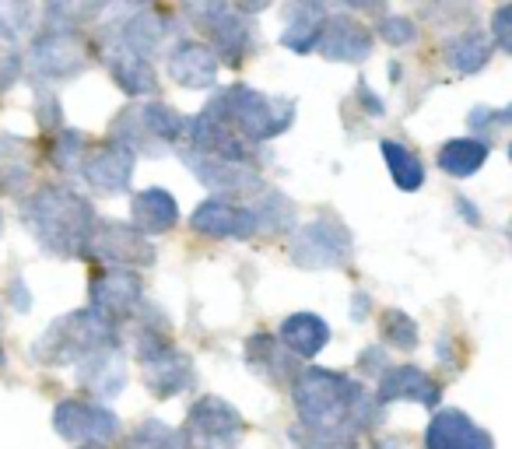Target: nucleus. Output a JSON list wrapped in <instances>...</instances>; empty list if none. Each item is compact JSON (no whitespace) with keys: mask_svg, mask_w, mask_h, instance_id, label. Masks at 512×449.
Wrapping results in <instances>:
<instances>
[{"mask_svg":"<svg viewBox=\"0 0 512 449\" xmlns=\"http://www.w3.org/2000/svg\"><path fill=\"white\" fill-rule=\"evenodd\" d=\"M292 404L302 428L351 439L372 432L386 418V407L369 386L323 365L299 369V376L292 379Z\"/></svg>","mask_w":512,"mask_h":449,"instance_id":"nucleus-1","label":"nucleus"},{"mask_svg":"<svg viewBox=\"0 0 512 449\" xmlns=\"http://www.w3.org/2000/svg\"><path fill=\"white\" fill-rule=\"evenodd\" d=\"M22 221L29 236L43 246L50 257L74 260L85 257L88 236L95 229V207L67 183H43L25 193Z\"/></svg>","mask_w":512,"mask_h":449,"instance_id":"nucleus-2","label":"nucleus"},{"mask_svg":"<svg viewBox=\"0 0 512 449\" xmlns=\"http://www.w3.org/2000/svg\"><path fill=\"white\" fill-rule=\"evenodd\" d=\"M134 358L144 372V386L151 397L169 400L186 393L197 376H193V362L186 351L176 348V341L169 337V323L155 306H141L134 320Z\"/></svg>","mask_w":512,"mask_h":449,"instance_id":"nucleus-3","label":"nucleus"},{"mask_svg":"<svg viewBox=\"0 0 512 449\" xmlns=\"http://www.w3.org/2000/svg\"><path fill=\"white\" fill-rule=\"evenodd\" d=\"M120 344V327L102 320L92 309H74V313L53 320L32 344V362L46 369H64V365H81L95 351Z\"/></svg>","mask_w":512,"mask_h":449,"instance_id":"nucleus-4","label":"nucleus"},{"mask_svg":"<svg viewBox=\"0 0 512 449\" xmlns=\"http://www.w3.org/2000/svg\"><path fill=\"white\" fill-rule=\"evenodd\" d=\"M214 99L228 127L246 144H267L295 127V99H285V95H267L253 85H228Z\"/></svg>","mask_w":512,"mask_h":449,"instance_id":"nucleus-5","label":"nucleus"},{"mask_svg":"<svg viewBox=\"0 0 512 449\" xmlns=\"http://www.w3.org/2000/svg\"><path fill=\"white\" fill-rule=\"evenodd\" d=\"M95 46L81 29H46L29 46V71L39 81H74L92 67Z\"/></svg>","mask_w":512,"mask_h":449,"instance_id":"nucleus-6","label":"nucleus"},{"mask_svg":"<svg viewBox=\"0 0 512 449\" xmlns=\"http://www.w3.org/2000/svg\"><path fill=\"white\" fill-rule=\"evenodd\" d=\"M242 439H246V418L239 414V407L214 393L193 400L183 428H179L183 449H239Z\"/></svg>","mask_w":512,"mask_h":449,"instance_id":"nucleus-7","label":"nucleus"},{"mask_svg":"<svg viewBox=\"0 0 512 449\" xmlns=\"http://www.w3.org/2000/svg\"><path fill=\"white\" fill-rule=\"evenodd\" d=\"M351 232L344 229V221L337 218H313L306 225H295L292 229V264L302 271H337L351 260Z\"/></svg>","mask_w":512,"mask_h":449,"instance_id":"nucleus-8","label":"nucleus"},{"mask_svg":"<svg viewBox=\"0 0 512 449\" xmlns=\"http://www.w3.org/2000/svg\"><path fill=\"white\" fill-rule=\"evenodd\" d=\"M141 306H144V281L137 271L106 267V271H95L92 281H88V309L99 313L102 320H109L113 327L130 323Z\"/></svg>","mask_w":512,"mask_h":449,"instance_id":"nucleus-9","label":"nucleus"},{"mask_svg":"<svg viewBox=\"0 0 512 449\" xmlns=\"http://www.w3.org/2000/svg\"><path fill=\"white\" fill-rule=\"evenodd\" d=\"M85 257L99 260V264L109 267H151L155 264V246L144 236L137 225H127V221H95L92 236H88Z\"/></svg>","mask_w":512,"mask_h":449,"instance_id":"nucleus-10","label":"nucleus"},{"mask_svg":"<svg viewBox=\"0 0 512 449\" xmlns=\"http://www.w3.org/2000/svg\"><path fill=\"white\" fill-rule=\"evenodd\" d=\"M53 432L74 446H109L120 435V418L95 400L67 397L53 407Z\"/></svg>","mask_w":512,"mask_h":449,"instance_id":"nucleus-11","label":"nucleus"},{"mask_svg":"<svg viewBox=\"0 0 512 449\" xmlns=\"http://www.w3.org/2000/svg\"><path fill=\"white\" fill-rule=\"evenodd\" d=\"M186 141H190V148L200 151V155L225 158V162H235V165H256L253 148L228 127L218 99H211L197 116H193L190 127H186Z\"/></svg>","mask_w":512,"mask_h":449,"instance_id":"nucleus-12","label":"nucleus"},{"mask_svg":"<svg viewBox=\"0 0 512 449\" xmlns=\"http://www.w3.org/2000/svg\"><path fill=\"white\" fill-rule=\"evenodd\" d=\"M183 162L193 172V179H200L207 190L221 193V197H249V193L264 190V176L256 165H235L225 158L200 155L193 148H183Z\"/></svg>","mask_w":512,"mask_h":449,"instance_id":"nucleus-13","label":"nucleus"},{"mask_svg":"<svg viewBox=\"0 0 512 449\" xmlns=\"http://www.w3.org/2000/svg\"><path fill=\"white\" fill-rule=\"evenodd\" d=\"M134 162L123 144L116 141H102V144H88L85 155L78 162V172L92 190L99 193H123L134 183Z\"/></svg>","mask_w":512,"mask_h":449,"instance_id":"nucleus-14","label":"nucleus"},{"mask_svg":"<svg viewBox=\"0 0 512 449\" xmlns=\"http://www.w3.org/2000/svg\"><path fill=\"white\" fill-rule=\"evenodd\" d=\"M372 43H376V36L369 25H362L351 15H330L323 18L320 39L313 50L330 64H365L372 57Z\"/></svg>","mask_w":512,"mask_h":449,"instance_id":"nucleus-15","label":"nucleus"},{"mask_svg":"<svg viewBox=\"0 0 512 449\" xmlns=\"http://www.w3.org/2000/svg\"><path fill=\"white\" fill-rule=\"evenodd\" d=\"M200 29H207V39H211V53L218 57V64L228 67H242L249 60V53L256 50V32L249 25L246 15L225 4L221 11H214L207 22H200Z\"/></svg>","mask_w":512,"mask_h":449,"instance_id":"nucleus-16","label":"nucleus"},{"mask_svg":"<svg viewBox=\"0 0 512 449\" xmlns=\"http://www.w3.org/2000/svg\"><path fill=\"white\" fill-rule=\"evenodd\" d=\"M190 229L207 239H232V243H242V239L256 236V218H253V207L214 197L193 207Z\"/></svg>","mask_w":512,"mask_h":449,"instance_id":"nucleus-17","label":"nucleus"},{"mask_svg":"<svg viewBox=\"0 0 512 449\" xmlns=\"http://www.w3.org/2000/svg\"><path fill=\"white\" fill-rule=\"evenodd\" d=\"M169 78L176 81L186 92H207V88L218 85V57L211 53V46L200 43V39H179L169 46Z\"/></svg>","mask_w":512,"mask_h":449,"instance_id":"nucleus-18","label":"nucleus"},{"mask_svg":"<svg viewBox=\"0 0 512 449\" xmlns=\"http://www.w3.org/2000/svg\"><path fill=\"white\" fill-rule=\"evenodd\" d=\"M376 400L383 407L397 404V400H407V404H421V407H439L442 386H439V379L428 376L421 365H390V369L379 376Z\"/></svg>","mask_w":512,"mask_h":449,"instance_id":"nucleus-19","label":"nucleus"},{"mask_svg":"<svg viewBox=\"0 0 512 449\" xmlns=\"http://www.w3.org/2000/svg\"><path fill=\"white\" fill-rule=\"evenodd\" d=\"M99 57H102V64L109 67V74H113L116 88H120L123 95H130V99H148V95L158 92L155 64L137 57V53H130L127 46H120L113 36L102 39Z\"/></svg>","mask_w":512,"mask_h":449,"instance_id":"nucleus-20","label":"nucleus"},{"mask_svg":"<svg viewBox=\"0 0 512 449\" xmlns=\"http://www.w3.org/2000/svg\"><path fill=\"white\" fill-rule=\"evenodd\" d=\"M425 449H495L488 428H481L467 411H435L425 428Z\"/></svg>","mask_w":512,"mask_h":449,"instance_id":"nucleus-21","label":"nucleus"},{"mask_svg":"<svg viewBox=\"0 0 512 449\" xmlns=\"http://www.w3.org/2000/svg\"><path fill=\"white\" fill-rule=\"evenodd\" d=\"M109 36L120 46H127L130 53H137V57L151 60L165 46V39L172 36V15L165 8H158V4L155 8H137L134 15L123 25H116Z\"/></svg>","mask_w":512,"mask_h":449,"instance_id":"nucleus-22","label":"nucleus"},{"mask_svg":"<svg viewBox=\"0 0 512 449\" xmlns=\"http://www.w3.org/2000/svg\"><path fill=\"white\" fill-rule=\"evenodd\" d=\"M246 365L253 376H260L271 386H288L299 376V358L285 348L274 334H253L246 341Z\"/></svg>","mask_w":512,"mask_h":449,"instance_id":"nucleus-23","label":"nucleus"},{"mask_svg":"<svg viewBox=\"0 0 512 449\" xmlns=\"http://www.w3.org/2000/svg\"><path fill=\"white\" fill-rule=\"evenodd\" d=\"M78 369V379L92 397H102V400H113L127 390V362H123V348L113 344V348H102L95 351L92 358H85Z\"/></svg>","mask_w":512,"mask_h":449,"instance_id":"nucleus-24","label":"nucleus"},{"mask_svg":"<svg viewBox=\"0 0 512 449\" xmlns=\"http://www.w3.org/2000/svg\"><path fill=\"white\" fill-rule=\"evenodd\" d=\"M130 214H134V225L144 232V236H162V232H169L179 225L176 197H172L169 190H162V186H148V190L134 193Z\"/></svg>","mask_w":512,"mask_h":449,"instance_id":"nucleus-25","label":"nucleus"},{"mask_svg":"<svg viewBox=\"0 0 512 449\" xmlns=\"http://www.w3.org/2000/svg\"><path fill=\"white\" fill-rule=\"evenodd\" d=\"M278 341L302 362V358L323 355V348L330 344V327H327V320L316 313H292L281 320Z\"/></svg>","mask_w":512,"mask_h":449,"instance_id":"nucleus-26","label":"nucleus"},{"mask_svg":"<svg viewBox=\"0 0 512 449\" xmlns=\"http://www.w3.org/2000/svg\"><path fill=\"white\" fill-rule=\"evenodd\" d=\"M36 169V151L22 137H0V193L25 197Z\"/></svg>","mask_w":512,"mask_h":449,"instance_id":"nucleus-27","label":"nucleus"},{"mask_svg":"<svg viewBox=\"0 0 512 449\" xmlns=\"http://www.w3.org/2000/svg\"><path fill=\"white\" fill-rule=\"evenodd\" d=\"M323 8L320 0H295L292 8L285 15V32H281V46L299 57L313 53L316 39H320V29H323Z\"/></svg>","mask_w":512,"mask_h":449,"instance_id":"nucleus-28","label":"nucleus"},{"mask_svg":"<svg viewBox=\"0 0 512 449\" xmlns=\"http://www.w3.org/2000/svg\"><path fill=\"white\" fill-rule=\"evenodd\" d=\"M488 158H491L488 137H453V141H446L439 148L435 165L453 179H470Z\"/></svg>","mask_w":512,"mask_h":449,"instance_id":"nucleus-29","label":"nucleus"},{"mask_svg":"<svg viewBox=\"0 0 512 449\" xmlns=\"http://www.w3.org/2000/svg\"><path fill=\"white\" fill-rule=\"evenodd\" d=\"M442 57H446V67L456 74H477L488 67L491 60V39L488 32L481 29H463L456 36L446 39L442 46Z\"/></svg>","mask_w":512,"mask_h":449,"instance_id":"nucleus-30","label":"nucleus"},{"mask_svg":"<svg viewBox=\"0 0 512 449\" xmlns=\"http://www.w3.org/2000/svg\"><path fill=\"white\" fill-rule=\"evenodd\" d=\"M109 141H116V144H123V148L130 151L134 158H141V155H148V158H158V155H165V148L155 141V137L144 130V123H141V113H137V106H127V109H120V116H113V123H109Z\"/></svg>","mask_w":512,"mask_h":449,"instance_id":"nucleus-31","label":"nucleus"},{"mask_svg":"<svg viewBox=\"0 0 512 449\" xmlns=\"http://www.w3.org/2000/svg\"><path fill=\"white\" fill-rule=\"evenodd\" d=\"M137 113H141L144 130H148L165 151L176 148L186 137V127H190V120H186L179 109L165 106V102H144V106H137Z\"/></svg>","mask_w":512,"mask_h":449,"instance_id":"nucleus-32","label":"nucleus"},{"mask_svg":"<svg viewBox=\"0 0 512 449\" xmlns=\"http://www.w3.org/2000/svg\"><path fill=\"white\" fill-rule=\"evenodd\" d=\"M256 207V232H267V236H278V232H292L295 229V204L278 190H260L253 193Z\"/></svg>","mask_w":512,"mask_h":449,"instance_id":"nucleus-33","label":"nucleus"},{"mask_svg":"<svg viewBox=\"0 0 512 449\" xmlns=\"http://www.w3.org/2000/svg\"><path fill=\"white\" fill-rule=\"evenodd\" d=\"M383 158H386V169H390V179L400 186L404 193H414L425 186V162L414 155L407 144L400 141H383Z\"/></svg>","mask_w":512,"mask_h":449,"instance_id":"nucleus-34","label":"nucleus"},{"mask_svg":"<svg viewBox=\"0 0 512 449\" xmlns=\"http://www.w3.org/2000/svg\"><path fill=\"white\" fill-rule=\"evenodd\" d=\"M109 8V0H46L50 29H81Z\"/></svg>","mask_w":512,"mask_h":449,"instance_id":"nucleus-35","label":"nucleus"},{"mask_svg":"<svg viewBox=\"0 0 512 449\" xmlns=\"http://www.w3.org/2000/svg\"><path fill=\"white\" fill-rule=\"evenodd\" d=\"M379 337H383V344L393 351H414L421 344L418 323H414V316L404 313V309H383V316H379Z\"/></svg>","mask_w":512,"mask_h":449,"instance_id":"nucleus-36","label":"nucleus"},{"mask_svg":"<svg viewBox=\"0 0 512 449\" xmlns=\"http://www.w3.org/2000/svg\"><path fill=\"white\" fill-rule=\"evenodd\" d=\"M36 25V0H0V43L15 46Z\"/></svg>","mask_w":512,"mask_h":449,"instance_id":"nucleus-37","label":"nucleus"},{"mask_svg":"<svg viewBox=\"0 0 512 449\" xmlns=\"http://www.w3.org/2000/svg\"><path fill=\"white\" fill-rule=\"evenodd\" d=\"M120 449H183V446H179L176 428H169L158 418H148V421H141L127 439H123Z\"/></svg>","mask_w":512,"mask_h":449,"instance_id":"nucleus-38","label":"nucleus"},{"mask_svg":"<svg viewBox=\"0 0 512 449\" xmlns=\"http://www.w3.org/2000/svg\"><path fill=\"white\" fill-rule=\"evenodd\" d=\"M85 148H88V137L81 134V130L60 127L57 137L50 141V162H53V169H60V172L78 169V162H81V155H85Z\"/></svg>","mask_w":512,"mask_h":449,"instance_id":"nucleus-39","label":"nucleus"},{"mask_svg":"<svg viewBox=\"0 0 512 449\" xmlns=\"http://www.w3.org/2000/svg\"><path fill=\"white\" fill-rule=\"evenodd\" d=\"M376 36L393 50H404V46L418 43V22L407 15H383L376 25Z\"/></svg>","mask_w":512,"mask_h":449,"instance_id":"nucleus-40","label":"nucleus"},{"mask_svg":"<svg viewBox=\"0 0 512 449\" xmlns=\"http://www.w3.org/2000/svg\"><path fill=\"white\" fill-rule=\"evenodd\" d=\"M288 439L295 442V449H358V442L351 439V435L309 432V428H302V425L288 428Z\"/></svg>","mask_w":512,"mask_h":449,"instance_id":"nucleus-41","label":"nucleus"},{"mask_svg":"<svg viewBox=\"0 0 512 449\" xmlns=\"http://www.w3.org/2000/svg\"><path fill=\"white\" fill-rule=\"evenodd\" d=\"M32 99H36V123H39V127H43V130H60V127H64V106H60L57 92H53L50 85H36Z\"/></svg>","mask_w":512,"mask_h":449,"instance_id":"nucleus-42","label":"nucleus"},{"mask_svg":"<svg viewBox=\"0 0 512 449\" xmlns=\"http://www.w3.org/2000/svg\"><path fill=\"white\" fill-rule=\"evenodd\" d=\"M488 39H491V46H498L502 53H512V4H498L495 8Z\"/></svg>","mask_w":512,"mask_h":449,"instance_id":"nucleus-43","label":"nucleus"},{"mask_svg":"<svg viewBox=\"0 0 512 449\" xmlns=\"http://www.w3.org/2000/svg\"><path fill=\"white\" fill-rule=\"evenodd\" d=\"M18 78H22V53L11 43H0V92L15 88Z\"/></svg>","mask_w":512,"mask_h":449,"instance_id":"nucleus-44","label":"nucleus"},{"mask_svg":"<svg viewBox=\"0 0 512 449\" xmlns=\"http://www.w3.org/2000/svg\"><path fill=\"white\" fill-rule=\"evenodd\" d=\"M512 120V109H488V106H477L474 113L467 116V123L474 130H484V137H488V130H505Z\"/></svg>","mask_w":512,"mask_h":449,"instance_id":"nucleus-45","label":"nucleus"},{"mask_svg":"<svg viewBox=\"0 0 512 449\" xmlns=\"http://www.w3.org/2000/svg\"><path fill=\"white\" fill-rule=\"evenodd\" d=\"M4 299H8V309H15V313H29V309H32V292H29V285H25L22 278L8 281V292H4Z\"/></svg>","mask_w":512,"mask_h":449,"instance_id":"nucleus-46","label":"nucleus"},{"mask_svg":"<svg viewBox=\"0 0 512 449\" xmlns=\"http://www.w3.org/2000/svg\"><path fill=\"white\" fill-rule=\"evenodd\" d=\"M390 369V362H386V351L379 348H365L362 355H358V372H365V376H369V372H376V376H383V372Z\"/></svg>","mask_w":512,"mask_h":449,"instance_id":"nucleus-47","label":"nucleus"},{"mask_svg":"<svg viewBox=\"0 0 512 449\" xmlns=\"http://www.w3.org/2000/svg\"><path fill=\"white\" fill-rule=\"evenodd\" d=\"M358 99H362V106L369 109L372 116H383L386 113L383 99H379L376 92H369V81H358Z\"/></svg>","mask_w":512,"mask_h":449,"instance_id":"nucleus-48","label":"nucleus"},{"mask_svg":"<svg viewBox=\"0 0 512 449\" xmlns=\"http://www.w3.org/2000/svg\"><path fill=\"white\" fill-rule=\"evenodd\" d=\"M453 207H456V214H460V218L467 221L470 229H481V221H484V218H481V211H477V207L470 204L467 197H456V204H453Z\"/></svg>","mask_w":512,"mask_h":449,"instance_id":"nucleus-49","label":"nucleus"},{"mask_svg":"<svg viewBox=\"0 0 512 449\" xmlns=\"http://www.w3.org/2000/svg\"><path fill=\"white\" fill-rule=\"evenodd\" d=\"M337 4L351 11H365V15H383L386 11V0H337Z\"/></svg>","mask_w":512,"mask_h":449,"instance_id":"nucleus-50","label":"nucleus"},{"mask_svg":"<svg viewBox=\"0 0 512 449\" xmlns=\"http://www.w3.org/2000/svg\"><path fill=\"white\" fill-rule=\"evenodd\" d=\"M228 4H232L235 11H239V15H260V11H267L274 4V0H228Z\"/></svg>","mask_w":512,"mask_h":449,"instance_id":"nucleus-51","label":"nucleus"},{"mask_svg":"<svg viewBox=\"0 0 512 449\" xmlns=\"http://www.w3.org/2000/svg\"><path fill=\"white\" fill-rule=\"evenodd\" d=\"M369 309H372V299L365 292H355V299H351V320L362 323L369 320Z\"/></svg>","mask_w":512,"mask_h":449,"instance_id":"nucleus-52","label":"nucleus"},{"mask_svg":"<svg viewBox=\"0 0 512 449\" xmlns=\"http://www.w3.org/2000/svg\"><path fill=\"white\" fill-rule=\"evenodd\" d=\"M369 449H404V442H400V439H383V442H372Z\"/></svg>","mask_w":512,"mask_h":449,"instance_id":"nucleus-53","label":"nucleus"},{"mask_svg":"<svg viewBox=\"0 0 512 449\" xmlns=\"http://www.w3.org/2000/svg\"><path fill=\"white\" fill-rule=\"evenodd\" d=\"M123 4H130V8H155L158 0H123Z\"/></svg>","mask_w":512,"mask_h":449,"instance_id":"nucleus-54","label":"nucleus"},{"mask_svg":"<svg viewBox=\"0 0 512 449\" xmlns=\"http://www.w3.org/2000/svg\"><path fill=\"white\" fill-rule=\"evenodd\" d=\"M4 362H8V355H4V344H0V365H4Z\"/></svg>","mask_w":512,"mask_h":449,"instance_id":"nucleus-55","label":"nucleus"},{"mask_svg":"<svg viewBox=\"0 0 512 449\" xmlns=\"http://www.w3.org/2000/svg\"><path fill=\"white\" fill-rule=\"evenodd\" d=\"M0 232H4V211H0Z\"/></svg>","mask_w":512,"mask_h":449,"instance_id":"nucleus-56","label":"nucleus"},{"mask_svg":"<svg viewBox=\"0 0 512 449\" xmlns=\"http://www.w3.org/2000/svg\"><path fill=\"white\" fill-rule=\"evenodd\" d=\"M81 449H109V446H81Z\"/></svg>","mask_w":512,"mask_h":449,"instance_id":"nucleus-57","label":"nucleus"}]
</instances>
